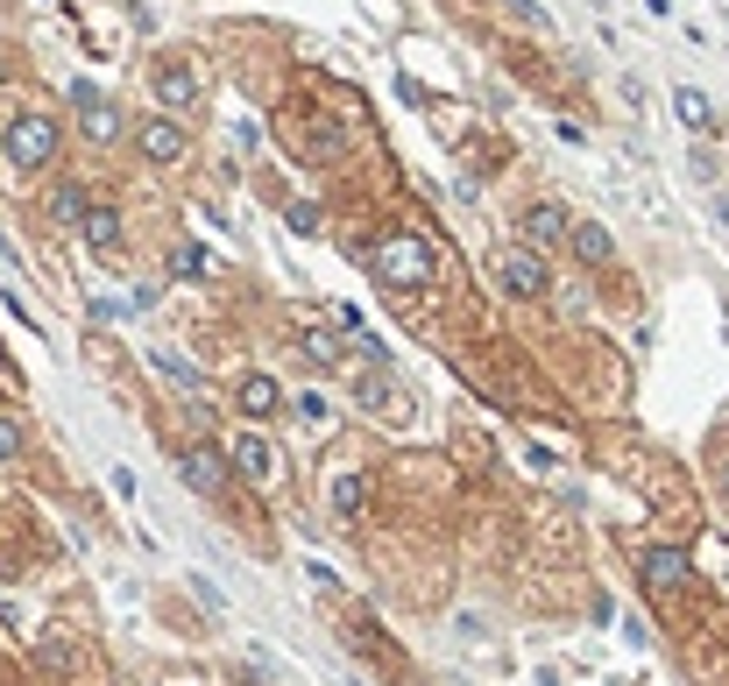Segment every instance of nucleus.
<instances>
[{"mask_svg": "<svg viewBox=\"0 0 729 686\" xmlns=\"http://www.w3.org/2000/svg\"><path fill=\"white\" fill-rule=\"evenodd\" d=\"M673 113H680L687 135H708V128H716V107H708L701 85H680V92H673Z\"/></svg>", "mask_w": 729, "mask_h": 686, "instance_id": "f3484780", "label": "nucleus"}, {"mask_svg": "<svg viewBox=\"0 0 729 686\" xmlns=\"http://www.w3.org/2000/svg\"><path fill=\"white\" fill-rule=\"evenodd\" d=\"M291 411L304 417V425H333V411H326V396H312V390H298V396H291Z\"/></svg>", "mask_w": 729, "mask_h": 686, "instance_id": "5701e85b", "label": "nucleus"}, {"mask_svg": "<svg viewBox=\"0 0 729 686\" xmlns=\"http://www.w3.org/2000/svg\"><path fill=\"white\" fill-rule=\"evenodd\" d=\"M354 404L361 411H397V404H405V396H397V375L390 369H361L354 375Z\"/></svg>", "mask_w": 729, "mask_h": 686, "instance_id": "dca6fc26", "label": "nucleus"}, {"mask_svg": "<svg viewBox=\"0 0 729 686\" xmlns=\"http://www.w3.org/2000/svg\"><path fill=\"white\" fill-rule=\"evenodd\" d=\"M517 226H525V248H539V255H546V248H567L573 213L560 199H539V205H525V220H517Z\"/></svg>", "mask_w": 729, "mask_h": 686, "instance_id": "f8f14e48", "label": "nucleus"}, {"mask_svg": "<svg viewBox=\"0 0 729 686\" xmlns=\"http://www.w3.org/2000/svg\"><path fill=\"white\" fill-rule=\"evenodd\" d=\"M170 276H213V255H206L199 241H178L170 248Z\"/></svg>", "mask_w": 729, "mask_h": 686, "instance_id": "aec40b11", "label": "nucleus"}, {"mask_svg": "<svg viewBox=\"0 0 729 686\" xmlns=\"http://www.w3.org/2000/svg\"><path fill=\"white\" fill-rule=\"evenodd\" d=\"M298 354H304V369L333 375V369H348V333L340 326H298Z\"/></svg>", "mask_w": 729, "mask_h": 686, "instance_id": "ddd939ff", "label": "nucleus"}, {"mask_svg": "<svg viewBox=\"0 0 729 686\" xmlns=\"http://www.w3.org/2000/svg\"><path fill=\"white\" fill-rule=\"evenodd\" d=\"M638 581H645V595H680V587H695V559H687L680 545H645Z\"/></svg>", "mask_w": 729, "mask_h": 686, "instance_id": "0eeeda50", "label": "nucleus"}, {"mask_svg": "<svg viewBox=\"0 0 729 686\" xmlns=\"http://www.w3.org/2000/svg\"><path fill=\"white\" fill-rule=\"evenodd\" d=\"M283 220H291L298 234H319V205H304V199H298V205H291V213H283Z\"/></svg>", "mask_w": 729, "mask_h": 686, "instance_id": "393cba45", "label": "nucleus"}, {"mask_svg": "<svg viewBox=\"0 0 729 686\" xmlns=\"http://www.w3.org/2000/svg\"><path fill=\"white\" fill-rule=\"evenodd\" d=\"M178 482L206 503H227L234 495V461H227V440H191L178 446Z\"/></svg>", "mask_w": 729, "mask_h": 686, "instance_id": "7ed1b4c3", "label": "nucleus"}, {"mask_svg": "<svg viewBox=\"0 0 729 686\" xmlns=\"http://www.w3.org/2000/svg\"><path fill=\"white\" fill-rule=\"evenodd\" d=\"M539 686H560V679H539Z\"/></svg>", "mask_w": 729, "mask_h": 686, "instance_id": "bb28decb", "label": "nucleus"}, {"mask_svg": "<svg viewBox=\"0 0 729 686\" xmlns=\"http://www.w3.org/2000/svg\"><path fill=\"white\" fill-rule=\"evenodd\" d=\"M57 149H64V128H57L50 113H14V121L0 128V157H8V170H22V178L50 170Z\"/></svg>", "mask_w": 729, "mask_h": 686, "instance_id": "f03ea898", "label": "nucleus"}, {"mask_svg": "<svg viewBox=\"0 0 729 686\" xmlns=\"http://www.w3.org/2000/svg\"><path fill=\"white\" fill-rule=\"evenodd\" d=\"M503 8L517 14V22H525V29H539V36H552V14L539 8V0H503Z\"/></svg>", "mask_w": 729, "mask_h": 686, "instance_id": "4be33fe9", "label": "nucleus"}, {"mask_svg": "<svg viewBox=\"0 0 729 686\" xmlns=\"http://www.w3.org/2000/svg\"><path fill=\"white\" fill-rule=\"evenodd\" d=\"M79 241H86L100 262H113V255L128 248V220H121V205H113V199H92V205H86V220H79Z\"/></svg>", "mask_w": 729, "mask_h": 686, "instance_id": "9d476101", "label": "nucleus"}, {"mask_svg": "<svg viewBox=\"0 0 729 686\" xmlns=\"http://www.w3.org/2000/svg\"><path fill=\"white\" fill-rule=\"evenodd\" d=\"M716 495H722V503H729V453H722V461H716Z\"/></svg>", "mask_w": 729, "mask_h": 686, "instance_id": "a878e982", "label": "nucleus"}, {"mask_svg": "<svg viewBox=\"0 0 729 686\" xmlns=\"http://www.w3.org/2000/svg\"><path fill=\"white\" fill-rule=\"evenodd\" d=\"M149 92H157L163 113H191V107H199V71L178 64V57H157V71H149Z\"/></svg>", "mask_w": 729, "mask_h": 686, "instance_id": "9b49d317", "label": "nucleus"}, {"mask_svg": "<svg viewBox=\"0 0 729 686\" xmlns=\"http://www.w3.org/2000/svg\"><path fill=\"white\" fill-rule=\"evenodd\" d=\"M149 369H157V375H163L170 390H184V396L199 390V369H191V361H184L178 347H149Z\"/></svg>", "mask_w": 729, "mask_h": 686, "instance_id": "6ab92c4d", "label": "nucleus"}, {"mask_svg": "<svg viewBox=\"0 0 729 686\" xmlns=\"http://www.w3.org/2000/svg\"><path fill=\"white\" fill-rule=\"evenodd\" d=\"M227 461H234V474L248 488H270L277 482V446L262 440V425H241L234 440H227Z\"/></svg>", "mask_w": 729, "mask_h": 686, "instance_id": "6e6552de", "label": "nucleus"}, {"mask_svg": "<svg viewBox=\"0 0 729 686\" xmlns=\"http://www.w3.org/2000/svg\"><path fill=\"white\" fill-rule=\"evenodd\" d=\"M567 248H573V262H581V270H609V262H617V234H609L602 220H573Z\"/></svg>", "mask_w": 729, "mask_h": 686, "instance_id": "4468645a", "label": "nucleus"}, {"mask_svg": "<svg viewBox=\"0 0 729 686\" xmlns=\"http://www.w3.org/2000/svg\"><path fill=\"white\" fill-rule=\"evenodd\" d=\"M369 270H376L382 291H426V283L439 276V255H432L426 234H382L369 248Z\"/></svg>", "mask_w": 729, "mask_h": 686, "instance_id": "f257e3e1", "label": "nucleus"}, {"mask_svg": "<svg viewBox=\"0 0 729 686\" xmlns=\"http://www.w3.org/2000/svg\"><path fill=\"white\" fill-rule=\"evenodd\" d=\"M0 79H8V64H0Z\"/></svg>", "mask_w": 729, "mask_h": 686, "instance_id": "cd10ccee", "label": "nucleus"}, {"mask_svg": "<svg viewBox=\"0 0 729 686\" xmlns=\"http://www.w3.org/2000/svg\"><path fill=\"white\" fill-rule=\"evenodd\" d=\"M326 510H333L340 524H354L361 510H369V474H361V467H333V482H326Z\"/></svg>", "mask_w": 729, "mask_h": 686, "instance_id": "2eb2a0df", "label": "nucleus"}, {"mask_svg": "<svg viewBox=\"0 0 729 686\" xmlns=\"http://www.w3.org/2000/svg\"><path fill=\"white\" fill-rule=\"evenodd\" d=\"M86 205H92V192H86L79 178L50 184V220H57V226H79V220H86Z\"/></svg>", "mask_w": 729, "mask_h": 686, "instance_id": "a211bd4d", "label": "nucleus"}, {"mask_svg": "<svg viewBox=\"0 0 729 686\" xmlns=\"http://www.w3.org/2000/svg\"><path fill=\"white\" fill-rule=\"evenodd\" d=\"M283 404H291V390H283L277 375H262V369H241L234 375V411L248 417V425H270Z\"/></svg>", "mask_w": 729, "mask_h": 686, "instance_id": "1a4fd4ad", "label": "nucleus"}, {"mask_svg": "<svg viewBox=\"0 0 729 686\" xmlns=\"http://www.w3.org/2000/svg\"><path fill=\"white\" fill-rule=\"evenodd\" d=\"M496 283H503V297H517V304H539L546 291H552V270H546V255L539 248H503V255H496Z\"/></svg>", "mask_w": 729, "mask_h": 686, "instance_id": "39448f33", "label": "nucleus"}, {"mask_svg": "<svg viewBox=\"0 0 729 686\" xmlns=\"http://www.w3.org/2000/svg\"><path fill=\"white\" fill-rule=\"evenodd\" d=\"M128 312H136L128 297H92V326H121Z\"/></svg>", "mask_w": 729, "mask_h": 686, "instance_id": "b1692460", "label": "nucleus"}, {"mask_svg": "<svg viewBox=\"0 0 729 686\" xmlns=\"http://www.w3.org/2000/svg\"><path fill=\"white\" fill-rule=\"evenodd\" d=\"M128 142H136L142 163H157V170H170V163L191 157V135H184L178 113H149V121H136V135H128Z\"/></svg>", "mask_w": 729, "mask_h": 686, "instance_id": "423d86ee", "label": "nucleus"}, {"mask_svg": "<svg viewBox=\"0 0 729 686\" xmlns=\"http://www.w3.org/2000/svg\"><path fill=\"white\" fill-rule=\"evenodd\" d=\"M71 107H79V135L92 149H121V135H136L128 113H121V100H107L92 79H71Z\"/></svg>", "mask_w": 729, "mask_h": 686, "instance_id": "20e7f679", "label": "nucleus"}, {"mask_svg": "<svg viewBox=\"0 0 729 686\" xmlns=\"http://www.w3.org/2000/svg\"><path fill=\"white\" fill-rule=\"evenodd\" d=\"M22 453H29V432H22V417H14V411H0V461H22Z\"/></svg>", "mask_w": 729, "mask_h": 686, "instance_id": "412c9836", "label": "nucleus"}]
</instances>
